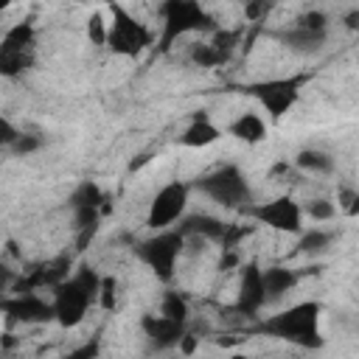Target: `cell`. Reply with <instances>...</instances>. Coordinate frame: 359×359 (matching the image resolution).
I'll return each instance as SVG.
<instances>
[{
  "mask_svg": "<svg viewBox=\"0 0 359 359\" xmlns=\"http://www.w3.org/2000/svg\"><path fill=\"white\" fill-rule=\"evenodd\" d=\"M101 309H115L118 303V278L115 275H101V283H98V300H95Z\"/></svg>",
  "mask_w": 359,
  "mask_h": 359,
  "instance_id": "cb8c5ba5",
  "label": "cell"
},
{
  "mask_svg": "<svg viewBox=\"0 0 359 359\" xmlns=\"http://www.w3.org/2000/svg\"><path fill=\"white\" fill-rule=\"evenodd\" d=\"M137 258L154 272L157 280L163 283H171L174 275H177V264L180 258L185 255V236L171 227V230H160L149 238H143L137 247H135Z\"/></svg>",
  "mask_w": 359,
  "mask_h": 359,
  "instance_id": "8992f818",
  "label": "cell"
},
{
  "mask_svg": "<svg viewBox=\"0 0 359 359\" xmlns=\"http://www.w3.org/2000/svg\"><path fill=\"white\" fill-rule=\"evenodd\" d=\"M300 210H303V216H311L314 222H331L334 216H337V205L331 202V199H311L309 205H300Z\"/></svg>",
  "mask_w": 359,
  "mask_h": 359,
  "instance_id": "603a6c76",
  "label": "cell"
},
{
  "mask_svg": "<svg viewBox=\"0 0 359 359\" xmlns=\"http://www.w3.org/2000/svg\"><path fill=\"white\" fill-rule=\"evenodd\" d=\"M196 188L199 194H205L210 202L227 208V210H241L247 213L252 202V188H250V180L244 177L241 165L236 163H224L213 171H208L205 177L196 180Z\"/></svg>",
  "mask_w": 359,
  "mask_h": 359,
  "instance_id": "277c9868",
  "label": "cell"
},
{
  "mask_svg": "<svg viewBox=\"0 0 359 359\" xmlns=\"http://www.w3.org/2000/svg\"><path fill=\"white\" fill-rule=\"evenodd\" d=\"M247 219H252L258 224H266L269 230H278V233H292V236L303 233V210H300V202L292 194H280L275 199L250 205Z\"/></svg>",
  "mask_w": 359,
  "mask_h": 359,
  "instance_id": "9c48e42d",
  "label": "cell"
},
{
  "mask_svg": "<svg viewBox=\"0 0 359 359\" xmlns=\"http://www.w3.org/2000/svg\"><path fill=\"white\" fill-rule=\"evenodd\" d=\"M230 359H247V356H244V353H233Z\"/></svg>",
  "mask_w": 359,
  "mask_h": 359,
  "instance_id": "83f0119b",
  "label": "cell"
},
{
  "mask_svg": "<svg viewBox=\"0 0 359 359\" xmlns=\"http://www.w3.org/2000/svg\"><path fill=\"white\" fill-rule=\"evenodd\" d=\"M98 351H101V339L93 337L90 342H81V345H76L73 351H67L56 359H98Z\"/></svg>",
  "mask_w": 359,
  "mask_h": 359,
  "instance_id": "d4e9b609",
  "label": "cell"
},
{
  "mask_svg": "<svg viewBox=\"0 0 359 359\" xmlns=\"http://www.w3.org/2000/svg\"><path fill=\"white\" fill-rule=\"evenodd\" d=\"M0 314L11 323H22V325L53 320L50 300H45L39 292H14V294L3 297L0 300Z\"/></svg>",
  "mask_w": 359,
  "mask_h": 359,
  "instance_id": "7c38bea8",
  "label": "cell"
},
{
  "mask_svg": "<svg viewBox=\"0 0 359 359\" xmlns=\"http://www.w3.org/2000/svg\"><path fill=\"white\" fill-rule=\"evenodd\" d=\"M87 36H90L95 45H104V42H107V22L101 20V11H95V14L87 20Z\"/></svg>",
  "mask_w": 359,
  "mask_h": 359,
  "instance_id": "484cf974",
  "label": "cell"
},
{
  "mask_svg": "<svg viewBox=\"0 0 359 359\" xmlns=\"http://www.w3.org/2000/svg\"><path fill=\"white\" fill-rule=\"evenodd\" d=\"M17 137H20L17 126H14L8 118L0 115V149H11V146L17 143Z\"/></svg>",
  "mask_w": 359,
  "mask_h": 359,
  "instance_id": "4316f807",
  "label": "cell"
},
{
  "mask_svg": "<svg viewBox=\"0 0 359 359\" xmlns=\"http://www.w3.org/2000/svg\"><path fill=\"white\" fill-rule=\"evenodd\" d=\"M140 331H143L146 342L151 345V351H171L188 334V323H174V320L151 311V314L140 317Z\"/></svg>",
  "mask_w": 359,
  "mask_h": 359,
  "instance_id": "5bb4252c",
  "label": "cell"
},
{
  "mask_svg": "<svg viewBox=\"0 0 359 359\" xmlns=\"http://www.w3.org/2000/svg\"><path fill=\"white\" fill-rule=\"evenodd\" d=\"M157 314H163V317H168V320H174V323H188V314H191L188 297H185L182 292H177V289L163 292L160 306H157Z\"/></svg>",
  "mask_w": 359,
  "mask_h": 359,
  "instance_id": "ffe728a7",
  "label": "cell"
},
{
  "mask_svg": "<svg viewBox=\"0 0 359 359\" xmlns=\"http://www.w3.org/2000/svg\"><path fill=\"white\" fill-rule=\"evenodd\" d=\"M294 165H297L300 171H306V174L328 177V174H334L337 160H334L328 151H323V149H303V151H297Z\"/></svg>",
  "mask_w": 359,
  "mask_h": 359,
  "instance_id": "d6986e66",
  "label": "cell"
},
{
  "mask_svg": "<svg viewBox=\"0 0 359 359\" xmlns=\"http://www.w3.org/2000/svg\"><path fill=\"white\" fill-rule=\"evenodd\" d=\"M300 87L303 79L292 76V79H266V81H255L247 87V93L261 104L264 112H269L272 121L283 118L300 98Z\"/></svg>",
  "mask_w": 359,
  "mask_h": 359,
  "instance_id": "30bf717a",
  "label": "cell"
},
{
  "mask_svg": "<svg viewBox=\"0 0 359 359\" xmlns=\"http://www.w3.org/2000/svg\"><path fill=\"white\" fill-rule=\"evenodd\" d=\"M101 202H104V194H101V188L95 182H81L70 196V208L73 210H98Z\"/></svg>",
  "mask_w": 359,
  "mask_h": 359,
  "instance_id": "7402d4cb",
  "label": "cell"
},
{
  "mask_svg": "<svg viewBox=\"0 0 359 359\" xmlns=\"http://www.w3.org/2000/svg\"><path fill=\"white\" fill-rule=\"evenodd\" d=\"M34 45H36V31L34 22H14L6 28L0 36V76L14 79L22 76L34 65Z\"/></svg>",
  "mask_w": 359,
  "mask_h": 359,
  "instance_id": "52a82bcc",
  "label": "cell"
},
{
  "mask_svg": "<svg viewBox=\"0 0 359 359\" xmlns=\"http://www.w3.org/2000/svg\"><path fill=\"white\" fill-rule=\"evenodd\" d=\"M289 48L294 50H303V53H311V50H320L328 39V17L323 11H306L300 14L292 28L280 36Z\"/></svg>",
  "mask_w": 359,
  "mask_h": 359,
  "instance_id": "8fae6325",
  "label": "cell"
},
{
  "mask_svg": "<svg viewBox=\"0 0 359 359\" xmlns=\"http://www.w3.org/2000/svg\"><path fill=\"white\" fill-rule=\"evenodd\" d=\"M303 272L300 269H289V266H266L264 269V292H266V303H278L280 297H286L297 283H300Z\"/></svg>",
  "mask_w": 359,
  "mask_h": 359,
  "instance_id": "e0dca14e",
  "label": "cell"
},
{
  "mask_svg": "<svg viewBox=\"0 0 359 359\" xmlns=\"http://www.w3.org/2000/svg\"><path fill=\"white\" fill-rule=\"evenodd\" d=\"M334 241V233L331 230H323V227H314V230H303L297 236V252H306V255H317L323 250H328Z\"/></svg>",
  "mask_w": 359,
  "mask_h": 359,
  "instance_id": "44dd1931",
  "label": "cell"
},
{
  "mask_svg": "<svg viewBox=\"0 0 359 359\" xmlns=\"http://www.w3.org/2000/svg\"><path fill=\"white\" fill-rule=\"evenodd\" d=\"M98 283H101V272H95L93 266H79L65 280H59L53 286V297H50L53 320L62 328L81 325L98 300Z\"/></svg>",
  "mask_w": 359,
  "mask_h": 359,
  "instance_id": "6da1fadb",
  "label": "cell"
},
{
  "mask_svg": "<svg viewBox=\"0 0 359 359\" xmlns=\"http://www.w3.org/2000/svg\"><path fill=\"white\" fill-rule=\"evenodd\" d=\"M177 230L185 236V238H202V241H222L224 230H227V222L210 216V213H191V216H182Z\"/></svg>",
  "mask_w": 359,
  "mask_h": 359,
  "instance_id": "9a60e30c",
  "label": "cell"
},
{
  "mask_svg": "<svg viewBox=\"0 0 359 359\" xmlns=\"http://www.w3.org/2000/svg\"><path fill=\"white\" fill-rule=\"evenodd\" d=\"M188 194H191V185L182 182V180H171L165 182L149 202V210H146V227L160 233V230H171L177 227V222L185 216L188 210Z\"/></svg>",
  "mask_w": 359,
  "mask_h": 359,
  "instance_id": "ba28073f",
  "label": "cell"
},
{
  "mask_svg": "<svg viewBox=\"0 0 359 359\" xmlns=\"http://www.w3.org/2000/svg\"><path fill=\"white\" fill-rule=\"evenodd\" d=\"M112 20L107 22V48L115 53V56H140L143 50H149L154 45V31L137 20L129 8L123 6H112Z\"/></svg>",
  "mask_w": 359,
  "mask_h": 359,
  "instance_id": "5b68a950",
  "label": "cell"
},
{
  "mask_svg": "<svg viewBox=\"0 0 359 359\" xmlns=\"http://www.w3.org/2000/svg\"><path fill=\"white\" fill-rule=\"evenodd\" d=\"M216 28H219L216 20L208 14V8L202 3L171 0V3L160 6V34H154V45H157V50H168L185 34H194V31L213 34Z\"/></svg>",
  "mask_w": 359,
  "mask_h": 359,
  "instance_id": "3957f363",
  "label": "cell"
},
{
  "mask_svg": "<svg viewBox=\"0 0 359 359\" xmlns=\"http://www.w3.org/2000/svg\"><path fill=\"white\" fill-rule=\"evenodd\" d=\"M320 317H323V303L320 300H300L278 314H269L264 320V331L283 339V342H292L297 348H306V351H317L323 348V331H320Z\"/></svg>",
  "mask_w": 359,
  "mask_h": 359,
  "instance_id": "7a4b0ae2",
  "label": "cell"
},
{
  "mask_svg": "<svg viewBox=\"0 0 359 359\" xmlns=\"http://www.w3.org/2000/svg\"><path fill=\"white\" fill-rule=\"evenodd\" d=\"M222 137V129L208 118V115H194L188 121V126L182 129L180 135V143L188 146V149H205L210 143H216Z\"/></svg>",
  "mask_w": 359,
  "mask_h": 359,
  "instance_id": "ac0fdd59",
  "label": "cell"
},
{
  "mask_svg": "<svg viewBox=\"0 0 359 359\" xmlns=\"http://www.w3.org/2000/svg\"><path fill=\"white\" fill-rule=\"evenodd\" d=\"M238 292H236V311L244 317H255L266 306V292H264V266L258 261H247L238 266Z\"/></svg>",
  "mask_w": 359,
  "mask_h": 359,
  "instance_id": "4fadbf2b",
  "label": "cell"
},
{
  "mask_svg": "<svg viewBox=\"0 0 359 359\" xmlns=\"http://www.w3.org/2000/svg\"><path fill=\"white\" fill-rule=\"evenodd\" d=\"M266 132H269L266 118L258 115V112H250V109L241 112V115H236L227 123V135L236 137V140H241V143H247V146H255V143L266 140Z\"/></svg>",
  "mask_w": 359,
  "mask_h": 359,
  "instance_id": "2e32d148",
  "label": "cell"
}]
</instances>
